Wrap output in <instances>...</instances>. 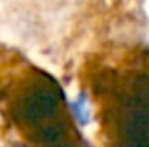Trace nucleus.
Segmentation results:
<instances>
[{
    "label": "nucleus",
    "mask_w": 149,
    "mask_h": 147,
    "mask_svg": "<svg viewBox=\"0 0 149 147\" xmlns=\"http://www.w3.org/2000/svg\"><path fill=\"white\" fill-rule=\"evenodd\" d=\"M49 147H68V145H64V141H62V144H57V145H49Z\"/></svg>",
    "instance_id": "obj_4"
},
{
    "label": "nucleus",
    "mask_w": 149,
    "mask_h": 147,
    "mask_svg": "<svg viewBox=\"0 0 149 147\" xmlns=\"http://www.w3.org/2000/svg\"><path fill=\"white\" fill-rule=\"evenodd\" d=\"M58 107V98L51 89L40 87L26 94L19 107V115L26 123H40L44 119L51 117Z\"/></svg>",
    "instance_id": "obj_1"
},
{
    "label": "nucleus",
    "mask_w": 149,
    "mask_h": 147,
    "mask_svg": "<svg viewBox=\"0 0 149 147\" xmlns=\"http://www.w3.org/2000/svg\"><path fill=\"white\" fill-rule=\"evenodd\" d=\"M127 147H149V110H136L125 128Z\"/></svg>",
    "instance_id": "obj_2"
},
{
    "label": "nucleus",
    "mask_w": 149,
    "mask_h": 147,
    "mask_svg": "<svg viewBox=\"0 0 149 147\" xmlns=\"http://www.w3.org/2000/svg\"><path fill=\"white\" fill-rule=\"evenodd\" d=\"M66 138V125L62 123H51V125H45L42 128L36 130L34 134V140L38 144H44V145H57V144H62Z\"/></svg>",
    "instance_id": "obj_3"
}]
</instances>
